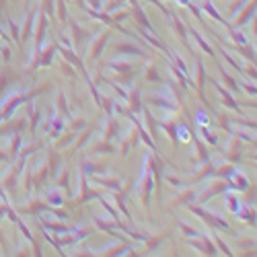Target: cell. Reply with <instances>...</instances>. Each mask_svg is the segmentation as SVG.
<instances>
[{
	"instance_id": "cell-1",
	"label": "cell",
	"mask_w": 257,
	"mask_h": 257,
	"mask_svg": "<svg viewBox=\"0 0 257 257\" xmlns=\"http://www.w3.org/2000/svg\"><path fill=\"white\" fill-rule=\"evenodd\" d=\"M177 136H179L181 142H189V130L185 128V126H179V128H177Z\"/></svg>"
},
{
	"instance_id": "cell-2",
	"label": "cell",
	"mask_w": 257,
	"mask_h": 257,
	"mask_svg": "<svg viewBox=\"0 0 257 257\" xmlns=\"http://www.w3.org/2000/svg\"><path fill=\"white\" fill-rule=\"evenodd\" d=\"M208 115L204 113V111H197V126H208Z\"/></svg>"
}]
</instances>
